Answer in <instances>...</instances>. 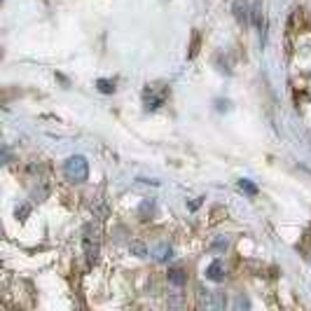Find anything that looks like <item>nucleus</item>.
Returning <instances> with one entry per match:
<instances>
[{"label": "nucleus", "instance_id": "2", "mask_svg": "<svg viewBox=\"0 0 311 311\" xmlns=\"http://www.w3.org/2000/svg\"><path fill=\"white\" fill-rule=\"evenodd\" d=\"M250 14H253V24L260 28L262 40H264V33H267V21H264V14H262V2H260V0H255L253 9H250Z\"/></svg>", "mask_w": 311, "mask_h": 311}, {"label": "nucleus", "instance_id": "6", "mask_svg": "<svg viewBox=\"0 0 311 311\" xmlns=\"http://www.w3.org/2000/svg\"><path fill=\"white\" fill-rule=\"evenodd\" d=\"M96 87H98V91H103V94H113V91H115V82L113 80H98Z\"/></svg>", "mask_w": 311, "mask_h": 311}, {"label": "nucleus", "instance_id": "1", "mask_svg": "<svg viewBox=\"0 0 311 311\" xmlns=\"http://www.w3.org/2000/svg\"><path fill=\"white\" fill-rule=\"evenodd\" d=\"M63 173L68 180L82 183V180H87V176H89V164H87L84 157H70V159L63 164Z\"/></svg>", "mask_w": 311, "mask_h": 311}, {"label": "nucleus", "instance_id": "7", "mask_svg": "<svg viewBox=\"0 0 311 311\" xmlns=\"http://www.w3.org/2000/svg\"><path fill=\"white\" fill-rule=\"evenodd\" d=\"M239 187H241V189H244V192H246V194H250V196H253V194H257V187H255V185H253V183H250V180H239Z\"/></svg>", "mask_w": 311, "mask_h": 311}, {"label": "nucleus", "instance_id": "3", "mask_svg": "<svg viewBox=\"0 0 311 311\" xmlns=\"http://www.w3.org/2000/svg\"><path fill=\"white\" fill-rule=\"evenodd\" d=\"M206 278L213 281V283H220L222 278H225V267H222L220 260H215L208 264V269H206Z\"/></svg>", "mask_w": 311, "mask_h": 311}, {"label": "nucleus", "instance_id": "10", "mask_svg": "<svg viewBox=\"0 0 311 311\" xmlns=\"http://www.w3.org/2000/svg\"><path fill=\"white\" fill-rule=\"evenodd\" d=\"M131 250H133L136 255H140V257L145 255V248H143V246H138V244H133V246H131Z\"/></svg>", "mask_w": 311, "mask_h": 311}, {"label": "nucleus", "instance_id": "9", "mask_svg": "<svg viewBox=\"0 0 311 311\" xmlns=\"http://www.w3.org/2000/svg\"><path fill=\"white\" fill-rule=\"evenodd\" d=\"M196 52H199V33L194 31V35H192V49H189V57H196Z\"/></svg>", "mask_w": 311, "mask_h": 311}, {"label": "nucleus", "instance_id": "8", "mask_svg": "<svg viewBox=\"0 0 311 311\" xmlns=\"http://www.w3.org/2000/svg\"><path fill=\"white\" fill-rule=\"evenodd\" d=\"M171 248H169V246H159V248H157V260L159 262H164V260H169V257H171Z\"/></svg>", "mask_w": 311, "mask_h": 311}, {"label": "nucleus", "instance_id": "4", "mask_svg": "<svg viewBox=\"0 0 311 311\" xmlns=\"http://www.w3.org/2000/svg\"><path fill=\"white\" fill-rule=\"evenodd\" d=\"M169 281H171V286L180 288V286H185V283H187V274H185V269H171Z\"/></svg>", "mask_w": 311, "mask_h": 311}, {"label": "nucleus", "instance_id": "11", "mask_svg": "<svg viewBox=\"0 0 311 311\" xmlns=\"http://www.w3.org/2000/svg\"><path fill=\"white\" fill-rule=\"evenodd\" d=\"M16 215H28V206H21V208L16 211Z\"/></svg>", "mask_w": 311, "mask_h": 311}, {"label": "nucleus", "instance_id": "5", "mask_svg": "<svg viewBox=\"0 0 311 311\" xmlns=\"http://www.w3.org/2000/svg\"><path fill=\"white\" fill-rule=\"evenodd\" d=\"M232 9H234V16H237L239 21L248 24V5H246V2H237Z\"/></svg>", "mask_w": 311, "mask_h": 311}]
</instances>
